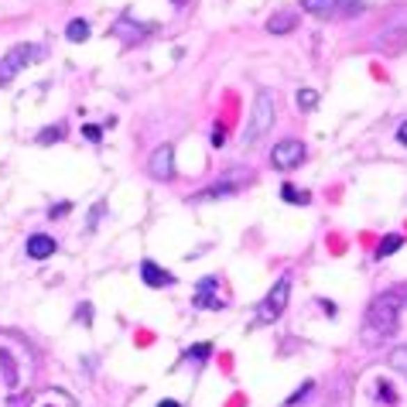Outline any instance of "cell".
I'll return each instance as SVG.
<instances>
[{"label": "cell", "mask_w": 407, "mask_h": 407, "mask_svg": "<svg viewBox=\"0 0 407 407\" xmlns=\"http://www.w3.org/2000/svg\"><path fill=\"white\" fill-rule=\"evenodd\" d=\"M38 58H45V48H41V45H14V48L0 58V86H7L17 72H24V69H28L31 62H38Z\"/></svg>", "instance_id": "277c9868"}, {"label": "cell", "mask_w": 407, "mask_h": 407, "mask_svg": "<svg viewBox=\"0 0 407 407\" xmlns=\"http://www.w3.org/2000/svg\"><path fill=\"white\" fill-rule=\"evenodd\" d=\"M294 99H298L301 110H315V106H319V93H315V89H298Z\"/></svg>", "instance_id": "d6986e66"}, {"label": "cell", "mask_w": 407, "mask_h": 407, "mask_svg": "<svg viewBox=\"0 0 407 407\" xmlns=\"http://www.w3.org/2000/svg\"><path fill=\"white\" fill-rule=\"evenodd\" d=\"M147 175H151L154 182H171V178H175V151H171V144L154 147V154H151V161H147Z\"/></svg>", "instance_id": "9c48e42d"}, {"label": "cell", "mask_w": 407, "mask_h": 407, "mask_svg": "<svg viewBox=\"0 0 407 407\" xmlns=\"http://www.w3.org/2000/svg\"><path fill=\"white\" fill-rule=\"evenodd\" d=\"M397 319H401V298L397 294L373 298L367 308V319H363V342L367 346H383L397 332Z\"/></svg>", "instance_id": "7a4b0ae2"}, {"label": "cell", "mask_w": 407, "mask_h": 407, "mask_svg": "<svg viewBox=\"0 0 407 407\" xmlns=\"http://www.w3.org/2000/svg\"><path fill=\"white\" fill-rule=\"evenodd\" d=\"M287 298H291V274L278 278V285L271 287V291H267V298L257 305V322H260V326H271V322H278V319L285 315Z\"/></svg>", "instance_id": "5b68a950"}, {"label": "cell", "mask_w": 407, "mask_h": 407, "mask_svg": "<svg viewBox=\"0 0 407 407\" xmlns=\"http://www.w3.org/2000/svg\"><path fill=\"white\" fill-rule=\"evenodd\" d=\"M89 35H93V28H89V21H82V17L69 21V28H65V38L76 41V45H79V41H86Z\"/></svg>", "instance_id": "9a60e30c"}, {"label": "cell", "mask_w": 407, "mask_h": 407, "mask_svg": "<svg viewBox=\"0 0 407 407\" xmlns=\"http://www.w3.org/2000/svg\"><path fill=\"white\" fill-rule=\"evenodd\" d=\"M141 278H144V285H147V287L175 285V274H168L161 264H154V260H141Z\"/></svg>", "instance_id": "7c38bea8"}, {"label": "cell", "mask_w": 407, "mask_h": 407, "mask_svg": "<svg viewBox=\"0 0 407 407\" xmlns=\"http://www.w3.org/2000/svg\"><path fill=\"white\" fill-rule=\"evenodd\" d=\"M31 380H35L31 346L14 332H0V407L21 404Z\"/></svg>", "instance_id": "6da1fadb"}, {"label": "cell", "mask_w": 407, "mask_h": 407, "mask_svg": "<svg viewBox=\"0 0 407 407\" xmlns=\"http://www.w3.org/2000/svg\"><path fill=\"white\" fill-rule=\"evenodd\" d=\"M72 209V202H58V205H51V219H58L62 212H69Z\"/></svg>", "instance_id": "484cf974"}, {"label": "cell", "mask_w": 407, "mask_h": 407, "mask_svg": "<svg viewBox=\"0 0 407 407\" xmlns=\"http://www.w3.org/2000/svg\"><path fill=\"white\" fill-rule=\"evenodd\" d=\"M301 10L322 21H339V17H353L363 10V0H301Z\"/></svg>", "instance_id": "8992f818"}, {"label": "cell", "mask_w": 407, "mask_h": 407, "mask_svg": "<svg viewBox=\"0 0 407 407\" xmlns=\"http://www.w3.org/2000/svg\"><path fill=\"white\" fill-rule=\"evenodd\" d=\"M291 28H294V10H278V14L267 17V31L271 35H287Z\"/></svg>", "instance_id": "5bb4252c"}, {"label": "cell", "mask_w": 407, "mask_h": 407, "mask_svg": "<svg viewBox=\"0 0 407 407\" xmlns=\"http://www.w3.org/2000/svg\"><path fill=\"white\" fill-rule=\"evenodd\" d=\"M397 141H401V144H404V147H407V120L401 123V127H397Z\"/></svg>", "instance_id": "83f0119b"}, {"label": "cell", "mask_w": 407, "mask_h": 407, "mask_svg": "<svg viewBox=\"0 0 407 407\" xmlns=\"http://www.w3.org/2000/svg\"><path fill=\"white\" fill-rule=\"evenodd\" d=\"M158 407H182V404H178V401H161Z\"/></svg>", "instance_id": "f1b7e54d"}, {"label": "cell", "mask_w": 407, "mask_h": 407, "mask_svg": "<svg viewBox=\"0 0 407 407\" xmlns=\"http://www.w3.org/2000/svg\"><path fill=\"white\" fill-rule=\"evenodd\" d=\"M305 144L301 141H281V144H274V151H271V164L278 168V171H291V168H298V164L305 161Z\"/></svg>", "instance_id": "ba28073f"}, {"label": "cell", "mask_w": 407, "mask_h": 407, "mask_svg": "<svg viewBox=\"0 0 407 407\" xmlns=\"http://www.w3.org/2000/svg\"><path fill=\"white\" fill-rule=\"evenodd\" d=\"M28 407H76V401H72V394H65L58 387H48V390H38Z\"/></svg>", "instance_id": "30bf717a"}, {"label": "cell", "mask_w": 407, "mask_h": 407, "mask_svg": "<svg viewBox=\"0 0 407 407\" xmlns=\"http://www.w3.org/2000/svg\"><path fill=\"white\" fill-rule=\"evenodd\" d=\"M76 315H79V322H82V326H89V319H93V308H89V305H82V308L76 312Z\"/></svg>", "instance_id": "4316f807"}, {"label": "cell", "mask_w": 407, "mask_h": 407, "mask_svg": "<svg viewBox=\"0 0 407 407\" xmlns=\"http://www.w3.org/2000/svg\"><path fill=\"white\" fill-rule=\"evenodd\" d=\"M175 3H185V0H175Z\"/></svg>", "instance_id": "f546056e"}, {"label": "cell", "mask_w": 407, "mask_h": 407, "mask_svg": "<svg viewBox=\"0 0 407 407\" xmlns=\"http://www.w3.org/2000/svg\"><path fill=\"white\" fill-rule=\"evenodd\" d=\"M209 353H212V346H209V342H199V346H189V349H185V360L205 363V360H209Z\"/></svg>", "instance_id": "ffe728a7"}, {"label": "cell", "mask_w": 407, "mask_h": 407, "mask_svg": "<svg viewBox=\"0 0 407 407\" xmlns=\"http://www.w3.org/2000/svg\"><path fill=\"white\" fill-rule=\"evenodd\" d=\"M250 182V175H230V178H219V182H212L209 189H205L199 199H219V195H233L240 185Z\"/></svg>", "instance_id": "8fae6325"}, {"label": "cell", "mask_w": 407, "mask_h": 407, "mask_svg": "<svg viewBox=\"0 0 407 407\" xmlns=\"http://www.w3.org/2000/svg\"><path fill=\"white\" fill-rule=\"evenodd\" d=\"M62 137H65V127H62V123H55V127H45V130H41V144H51V141H62Z\"/></svg>", "instance_id": "44dd1931"}, {"label": "cell", "mask_w": 407, "mask_h": 407, "mask_svg": "<svg viewBox=\"0 0 407 407\" xmlns=\"http://www.w3.org/2000/svg\"><path fill=\"white\" fill-rule=\"evenodd\" d=\"M192 305H195V308H202V312H219V308H226V298H223V285H219V278H202V281L195 285V298H192Z\"/></svg>", "instance_id": "52a82bcc"}, {"label": "cell", "mask_w": 407, "mask_h": 407, "mask_svg": "<svg viewBox=\"0 0 407 407\" xmlns=\"http://www.w3.org/2000/svg\"><path fill=\"white\" fill-rule=\"evenodd\" d=\"M103 209H106V202H96V205H93V212H89V230H96V223H99Z\"/></svg>", "instance_id": "603a6c76"}, {"label": "cell", "mask_w": 407, "mask_h": 407, "mask_svg": "<svg viewBox=\"0 0 407 407\" xmlns=\"http://www.w3.org/2000/svg\"><path fill=\"white\" fill-rule=\"evenodd\" d=\"M387 363H390V369H397L401 376H407V346H401V349H394V353L387 356Z\"/></svg>", "instance_id": "ac0fdd59"}, {"label": "cell", "mask_w": 407, "mask_h": 407, "mask_svg": "<svg viewBox=\"0 0 407 407\" xmlns=\"http://www.w3.org/2000/svg\"><path fill=\"white\" fill-rule=\"evenodd\" d=\"M82 137H86L89 144H99V141H103V130L93 127V123H86V127H82Z\"/></svg>", "instance_id": "7402d4cb"}, {"label": "cell", "mask_w": 407, "mask_h": 407, "mask_svg": "<svg viewBox=\"0 0 407 407\" xmlns=\"http://www.w3.org/2000/svg\"><path fill=\"white\" fill-rule=\"evenodd\" d=\"M281 199L291 202V205H308L312 202V195H308L305 189H298V185H285V189H281Z\"/></svg>", "instance_id": "2e32d148"}, {"label": "cell", "mask_w": 407, "mask_h": 407, "mask_svg": "<svg viewBox=\"0 0 407 407\" xmlns=\"http://www.w3.org/2000/svg\"><path fill=\"white\" fill-rule=\"evenodd\" d=\"M401 246H404V237H401V233H390V237H383V244L376 246V257L383 260V257H390V253H397Z\"/></svg>", "instance_id": "e0dca14e"}, {"label": "cell", "mask_w": 407, "mask_h": 407, "mask_svg": "<svg viewBox=\"0 0 407 407\" xmlns=\"http://www.w3.org/2000/svg\"><path fill=\"white\" fill-rule=\"evenodd\" d=\"M209 141H212L216 147H223V144H226V127H212V137H209Z\"/></svg>", "instance_id": "cb8c5ba5"}, {"label": "cell", "mask_w": 407, "mask_h": 407, "mask_svg": "<svg viewBox=\"0 0 407 407\" xmlns=\"http://www.w3.org/2000/svg\"><path fill=\"white\" fill-rule=\"evenodd\" d=\"M55 250H58V244H55L51 237H45V233L28 237V257H31V260H48Z\"/></svg>", "instance_id": "4fadbf2b"}, {"label": "cell", "mask_w": 407, "mask_h": 407, "mask_svg": "<svg viewBox=\"0 0 407 407\" xmlns=\"http://www.w3.org/2000/svg\"><path fill=\"white\" fill-rule=\"evenodd\" d=\"M308 390H312V383H305L301 390H294V394L287 397V404H285V407H294V404H298V401H301V397H305V394H308Z\"/></svg>", "instance_id": "d4e9b609"}, {"label": "cell", "mask_w": 407, "mask_h": 407, "mask_svg": "<svg viewBox=\"0 0 407 407\" xmlns=\"http://www.w3.org/2000/svg\"><path fill=\"white\" fill-rule=\"evenodd\" d=\"M274 117H278V96H274V89H257V96H253V110H250V123H246V134H244V144L246 147H253L271 127H274Z\"/></svg>", "instance_id": "3957f363"}]
</instances>
